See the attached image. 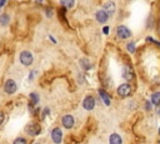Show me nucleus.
Masks as SVG:
<instances>
[{
  "label": "nucleus",
  "instance_id": "2",
  "mask_svg": "<svg viewBox=\"0 0 160 144\" xmlns=\"http://www.w3.org/2000/svg\"><path fill=\"white\" fill-rule=\"evenodd\" d=\"M118 95L120 96V98H126V96H129L130 94H131V88H130V85L129 84H121L119 88H118Z\"/></svg>",
  "mask_w": 160,
  "mask_h": 144
},
{
  "label": "nucleus",
  "instance_id": "5",
  "mask_svg": "<svg viewBox=\"0 0 160 144\" xmlns=\"http://www.w3.org/2000/svg\"><path fill=\"white\" fill-rule=\"evenodd\" d=\"M82 106H84V109H86V110H92L94 109V106H95V99L92 98V96H86L85 99H84V101H82Z\"/></svg>",
  "mask_w": 160,
  "mask_h": 144
},
{
  "label": "nucleus",
  "instance_id": "11",
  "mask_svg": "<svg viewBox=\"0 0 160 144\" xmlns=\"http://www.w3.org/2000/svg\"><path fill=\"white\" fill-rule=\"evenodd\" d=\"M99 95L101 96V99H102V101H104V104L105 105H110V96L108 95V93L105 91V90H102V89H100L99 90Z\"/></svg>",
  "mask_w": 160,
  "mask_h": 144
},
{
  "label": "nucleus",
  "instance_id": "6",
  "mask_svg": "<svg viewBox=\"0 0 160 144\" xmlns=\"http://www.w3.org/2000/svg\"><path fill=\"white\" fill-rule=\"evenodd\" d=\"M25 131L29 134V135H38L39 133H40V126L38 125V124H29V125H26V128H25Z\"/></svg>",
  "mask_w": 160,
  "mask_h": 144
},
{
  "label": "nucleus",
  "instance_id": "12",
  "mask_svg": "<svg viewBox=\"0 0 160 144\" xmlns=\"http://www.w3.org/2000/svg\"><path fill=\"white\" fill-rule=\"evenodd\" d=\"M115 4L112 3V1H109V3H106L105 4V6H104V10L108 13V14H114L115 13Z\"/></svg>",
  "mask_w": 160,
  "mask_h": 144
},
{
  "label": "nucleus",
  "instance_id": "14",
  "mask_svg": "<svg viewBox=\"0 0 160 144\" xmlns=\"http://www.w3.org/2000/svg\"><path fill=\"white\" fill-rule=\"evenodd\" d=\"M151 103L154 104V105H160V93L158 91V93H154L152 95H151Z\"/></svg>",
  "mask_w": 160,
  "mask_h": 144
},
{
  "label": "nucleus",
  "instance_id": "17",
  "mask_svg": "<svg viewBox=\"0 0 160 144\" xmlns=\"http://www.w3.org/2000/svg\"><path fill=\"white\" fill-rule=\"evenodd\" d=\"M80 64H81V65H82V68H84V69H86V70L91 68V64H90V61H89L88 59H80Z\"/></svg>",
  "mask_w": 160,
  "mask_h": 144
},
{
  "label": "nucleus",
  "instance_id": "13",
  "mask_svg": "<svg viewBox=\"0 0 160 144\" xmlns=\"http://www.w3.org/2000/svg\"><path fill=\"white\" fill-rule=\"evenodd\" d=\"M109 141L111 143V144H121V138H120V135H118V134H111L110 135V138H109Z\"/></svg>",
  "mask_w": 160,
  "mask_h": 144
},
{
  "label": "nucleus",
  "instance_id": "21",
  "mask_svg": "<svg viewBox=\"0 0 160 144\" xmlns=\"http://www.w3.org/2000/svg\"><path fill=\"white\" fill-rule=\"evenodd\" d=\"M102 31H104V34H108V33H109V28H108V26H105V28L102 29Z\"/></svg>",
  "mask_w": 160,
  "mask_h": 144
},
{
  "label": "nucleus",
  "instance_id": "15",
  "mask_svg": "<svg viewBox=\"0 0 160 144\" xmlns=\"http://www.w3.org/2000/svg\"><path fill=\"white\" fill-rule=\"evenodd\" d=\"M9 21H10V18H9V15H8V14H2V15L0 16V24H1L2 26L8 25V24H9Z\"/></svg>",
  "mask_w": 160,
  "mask_h": 144
},
{
  "label": "nucleus",
  "instance_id": "3",
  "mask_svg": "<svg viewBox=\"0 0 160 144\" xmlns=\"http://www.w3.org/2000/svg\"><path fill=\"white\" fill-rule=\"evenodd\" d=\"M116 35H118V38H120V39H128V38L131 35V31H130L126 26L120 25V26L116 28Z\"/></svg>",
  "mask_w": 160,
  "mask_h": 144
},
{
  "label": "nucleus",
  "instance_id": "23",
  "mask_svg": "<svg viewBox=\"0 0 160 144\" xmlns=\"http://www.w3.org/2000/svg\"><path fill=\"white\" fill-rule=\"evenodd\" d=\"M46 13H48V14H46L48 16H51V15H52V14H51V13H52V11H51V9H50V10L48 9V11H46Z\"/></svg>",
  "mask_w": 160,
  "mask_h": 144
},
{
  "label": "nucleus",
  "instance_id": "20",
  "mask_svg": "<svg viewBox=\"0 0 160 144\" xmlns=\"http://www.w3.org/2000/svg\"><path fill=\"white\" fill-rule=\"evenodd\" d=\"M14 143H15V144H19V143L25 144V143H26V140H25L24 138H18V139H15V140H14Z\"/></svg>",
  "mask_w": 160,
  "mask_h": 144
},
{
  "label": "nucleus",
  "instance_id": "10",
  "mask_svg": "<svg viewBox=\"0 0 160 144\" xmlns=\"http://www.w3.org/2000/svg\"><path fill=\"white\" fill-rule=\"evenodd\" d=\"M61 123H62V125H64L65 128L70 129V128H72V126H74V118H72L71 115H65V116L62 118Z\"/></svg>",
  "mask_w": 160,
  "mask_h": 144
},
{
  "label": "nucleus",
  "instance_id": "22",
  "mask_svg": "<svg viewBox=\"0 0 160 144\" xmlns=\"http://www.w3.org/2000/svg\"><path fill=\"white\" fill-rule=\"evenodd\" d=\"M2 120H4V114H2V113H0V124L2 123Z\"/></svg>",
  "mask_w": 160,
  "mask_h": 144
},
{
  "label": "nucleus",
  "instance_id": "19",
  "mask_svg": "<svg viewBox=\"0 0 160 144\" xmlns=\"http://www.w3.org/2000/svg\"><path fill=\"white\" fill-rule=\"evenodd\" d=\"M126 49L130 51V53H135V43H128V45H126Z\"/></svg>",
  "mask_w": 160,
  "mask_h": 144
},
{
  "label": "nucleus",
  "instance_id": "1",
  "mask_svg": "<svg viewBox=\"0 0 160 144\" xmlns=\"http://www.w3.org/2000/svg\"><path fill=\"white\" fill-rule=\"evenodd\" d=\"M20 63L22 64V65H25V66H29L31 63H32V54L30 53V51H22L21 54H20Z\"/></svg>",
  "mask_w": 160,
  "mask_h": 144
},
{
  "label": "nucleus",
  "instance_id": "18",
  "mask_svg": "<svg viewBox=\"0 0 160 144\" xmlns=\"http://www.w3.org/2000/svg\"><path fill=\"white\" fill-rule=\"evenodd\" d=\"M30 99H31V103L32 104H38L39 103V96H38L36 93H31L30 94Z\"/></svg>",
  "mask_w": 160,
  "mask_h": 144
},
{
  "label": "nucleus",
  "instance_id": "4",
  "mask_svg": "<svg viewBox=\"0 0 160 144\" xmlns=\"http://www.w3.org/2000/svg\"><path fill=\"white\" fill-rule=\"evenodd\" d=\"M16 89H18V85H16V83H15L12 79H8V80L5 81V84H4V90H5V93L12 94V93L16 91Z\"/></svg>",
  "mask_w": 160,
  "mask_h": 144
},
{
  "label": "nucleus",
  "instance_id": "8",
  "mask_svg": "<svg viewBox=\"0 0 160 144\" xmlns=\"http://www.w3.org/2000/svg\"><path fill=\"white\" fill-rule=\"evenodd\" d=\"M108 18H109V14H108L105 10H99V11L96 13V20H98L100 24L106 23Z\"/></svg>",
  "mask_w": 160,
  "mask_h": 144
},
{
  "label": "nucleus",
  "instance_id": "9",
  "mask_svg": "<svg viewBox=\"0 0 160 144\" xmlns=\"http://www.w3.org/2000/svg\"><path fill=\"white\" fill-rule=\"evenodd\" d=\"M122 76L126 79V80H132L135 78L134 75V70L130 68V66H125L124 70H122Z\"/></svg>",
  "mask_w": 160,
  "mask_h": 144
},
{
  "label": "nucleus",
  "instance_id": "7",
  "mask_svg": "<svg viewBox=\"0 0 160 144\" xmlns=\"http://www.w3.org/2000/svg\"><path fill=\"white\" fill-rule=\"evenodd\" d=\"M61 138H62V131L60 128H54L52 131H51V139L55 141V143H60L61 141Z\"/></svg>",
  "mask_w": 160,
  "mask_h": 144
},
{
  "label": "nucleus",
  "instance_id": "16",
  "mask_svg": "<svg viewBox=\"0 0 160 144\" xmlns=\"http://www.w3.org/2000/svg\"><path fill=\"white\" fill-rule=\"evenodd\" d=\"M60 3H61V5H62V6H65V8L70 9V8H72V6H74L75 0H60Z\"/></svg>",
  "mask_w": 160,
  "mask_h": 144
},
{
  "label": "nucleus",
  "instance_id": "25",
  "mask_svg": "<svg viewBox=\"0 0 160 144\" xmlns=\"http://www.w3.org/2000/svg\"><path fill=\"white\" fill-rule=\"evenodd\" d=\"M159 134H160V129H159Z\"/></svg>",
  "mask_w": 160,
  "mask_h": 144
},
{
  "label": "nucleus",
  "instance_id": "24",
  "mask_svg": "<svg viewBox=\"0 0 160 144\" xmlns=\"http://www.w3.org/2000/svg\"><path fill=\"white\" fill-rule=\"evenodd\" d=\"M5 4V0H0V9H1V6Z\"/></svg>",
  "mask_w": 160,
  "mask_h": 144
}]
</instances>
